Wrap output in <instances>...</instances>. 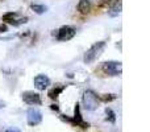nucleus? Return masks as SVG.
I'll list each match as a JSON object with an SVG mask.
<instances>
[{
    "label": "nucleus",
    "instance_id": "a211bd4d",
    "mask_svg": "<svg viewBox=\"0 0 150 132\" xmlns=\"http://www.w3.org/2000/svg\"><path fill=\"white\" fill-rule=\"evenodd\" d=\"M8 31L7 24H0V33H5Z\"/></svg>",
    "mask_w": 150,
    "mask_h": 132
},
{
    "label": "nucleus",
    "instance_id": "f03ea898",
    "mask_svg": "<svg viewBox=\"0 0 150 132\" xmlns=\"http://www.w3.org/2000/svg\"><path fill=\"white\" fill-rule=\"evenodd\" d=\"M83 104H84V108L87 111H95L100 104L98 94L93 93L92 90H86L83 93Z\"/></svg>",
    "mask_w": 150,
    "mask_h": 132
},
{
    "label": "nucleus",
    "instance_id": "423d86ee",
    "mask_svg": "<svg viewBox=\"0 0 150 132\" xmlns=\"http://www.w3.org/2000/svg\"><path fill=\"white\" fill-rule=\"evenodd\" d=\"M55 32H57V40L59 41H69L76 34V29L71 25H63Z\"/></svg>",
    "mask_w": 150,
    "mask_h": 132
},
{
    "label": "nucleus",
    "instance_id": "f257e3e1",
    "mask_svg": "<svg viewBox=\"0 0 150 132\" xmlns=\"http://www.w3.org/2000/svg\"><path fill=\"white\" fill-rule=\"evenodd\" d=\"M105 41H98L90 48L87 49V52L84 53V57H83V62L90 65V64L95 62L101 54H103L104 49H105Z\"/></svg>",
    "mask_w": 150,
    "mask_h": 132
},
{
    "label": "nucleus",
    "instance_id": "7ed1b4c3",
    "mask_svg": "<svg viewBox=\"0 0 150 132\" xmlns=\"http://www.w3.org/2000/svg\"><path fill=\"white\" fill-rule=\"evenodd\" d=\"M101 71L109 77H117L122 73V64L120 61H107L101 65Z\"/></svg>",
    "mask_w": 150,
    "mask_h": 132
},
{
    "label": "nucleus",
    "instance_id": "6ab92c4d",
    "mask_svg": "<svg viewBox=\"0 0 150 132\" xmlns=\"http://www.w3.org/2000/svg\"><path fill=\"white\" fill-rule=\"evenodd\" d=\"M50 108H52L53 111L59 112V107H58V104H52V106H50Z\"/></svg>",
    "mask_w": 150,
    "mask_h": 132
},
{
    "label": "nucleus",
    "instance_id": "9d476101",
    "mask_svg": "<svg viewBox=\"0 0 150 132\" xmlns=\"http://www.w3.org/2000/svg\"><path fill=\"white\" fill-rule=\"evenodd\" d=\"M78 12L82 13V15H88L91 12L90 0H79V3H78Z\"/></svg>",
    "mask_w": 150,
    "mask_h": 132
},
{
    "label": "nucleus",
    "instance_id": "9b49d317",
    "mask_svg": "<svg viewBox=\"0 0 150 132\" xmlns=\"http://www.w3.org/2000/svg\"><path fill=\"white\" fill-rule=\"evenodd\" d=\"M121 13V1H116L112 7H109V11H108V15L111 17H115V16H119Z\"/></svg>",
    "mask_w": 150,
    "mask_h": 132
},
{
    "label": "nucleus",
    "instance_id": "f8f14e48",
    "mask_svg": "<svg viewBox=\"0 0 150 132\" xmlns=\"http://www.w3.org/2000/svg\"><path fill=\"white\" fill-rule=\"evenodd\" d=\"M17 16H18L17 12H13V11H11V12H7V13H4V15H3L1 20L5 21V23H8V24H11V23H13V21L17 19Z\"/></svg>",
    "mask_w": 150,
    "mask_h": 132
},
{
    "label": "nucleus",
    "instance_id": "6e6552de",
    "mask_svg": "<svg viewBox=\"0 0 150 132\" xmlns=\"http://www.w3.org/2000/svg\"><path fill=\"white\" fill-rule=\"evenodd\" d=\"M33 83H34V87L40 91H44L45 88L49 87L50 85V78L45 74H38L33 78Z\"/></svg>",
    "mask_w": 150,
    "mask_h": 132
},
{
    "label": "nucleus",
    "instance_id": "dca6fc26",
    "mask_svg": "<svg viewBox=\"0 0 150 132\" xmlns=\"http://www.w3.org/2000/svg\"><path fill=\"white\" fill-rule=\"evenodd\" d=\"M116 1H119V0H101L99 3V7H112Z\"/></svg>",
    "mask_w": 150,
    "mask_h": 132
},
{
    "label": "nucleus",
    "instance_id": "aec40b11",
    "mask_svg": "<svg viewBox=\"0 0 150 132\" xmlns=\"http://www.w3.org/2000/svg\"><path fill=\"white\" fill-rule=\"evenodd\" d=\"M5 132H21V131L18 130V128H16V127H12V128H8Z\"/></svg>",
    "mask_w": 150,
    "mask_h": 132
},
{
    "label": "nucleus",
    "instance_id": "412c9836",
    "mask_svg": "<svg viewBox=\"0 0 150 132\" xmlns=\"http://www.w3.org/2000/svg\"><path fill=\"white\" fill-rule=\"evenodd\" d=\"M4 107H5V102L4 101H0V110L4 108Z\"/></svg>",
    "mask_w": 150,
    "mask_h": 132
},
{
    "label": "nucleus",
    "instance_id": "20e7f679",
    "mask_svg": "<svg viewBox=\"0 0 150 132\" xmlns=\"http://www.w3.org/2000/svg\"><path fill=\"white\" fill-rule=\"evenodd\" d=\"M21 98H23L24 103L29 104V106H41L42 104V101H41V95L36 91H24L21 94Z\"/></svg>",
    "mask_w": 150,
    "mask_h": 132
},
{
    "label": "nucleus",
    "instance_id": "2eb2a0df",
    "mask_svg": "<svg viewBox=\"0 0 150 132\" xmlns=\"http://www.w3.org/2000/svg\"><path fill=\"white\" fill-rule=\"evenodd\" d=\"M99 96V101L100 102H112V101H115V99L117 98L115 94H104V95H98Z\"/></svg>",
    "mask_w": 150,
    "mask_h": 132
},
{
    "label": "nucleus",
    "instance_id": "39448f33",
    "mask_svg": "<svg viewBox=\"0 0 150 132\" xmlns=\"http://www.w3.org/2000/svg\"><path fill=\"white\" fill-rule=\"evenodd\" d=\"M26 122L30 127H36L40 123L42 122V112L40 111L38 108H34V107H30V108L26 111Z\"/></svg>",
    "mask_w": 150,
    "mask_h": 132
},
{
    "label": "nucleus",
    "instance_id": "f3484780",
    "mask_svg": "<svg viewBox=\"0 0 150 132\" xmlns=\"http://www.w3.org/2000/svg\"><path fill=\"white\" fill-rule=\"evenodd\" d=\"M28 20H29L28 17H21V19H18V20L16 19V20L13 21V23H11V24H12V25H15V26H18V25H21V24H26V23H28Z\"/></svg>",
    "mask_w": 150,
    "mask_h": 132
},
{
    "label": "nucleus",
    "instance_id": "1a4fd4ad",
    "mask_svg": "<svg viewBox=\"0 0 150 132\" xmlns=\"http://www.w3.org/2000/svg\"><path fill=\"white\" fill-rule=\"evenodd\" d=\"M65 88H66L65 85H59V83H58V85L53 86V87L47 91V96H49L50 99H57L58 96L61 95V93L65 90Z\"/></svg>",
    "mask_w": 150,
    "mask_h": 132
},
{
    "label": "nucleus",
    "instance_id": "0eeeda50",
    "mask_svg": "<svg viewBox=\"0 0 150 132\" xmlns=\"http://www.w3.org/2000/svg\"><path fill=\"white\" fill-rule=\"evenodd\" d=\"M71 124L75 126V127H80L82 130H88V128H90V123L83 120L82 114H80V106L78 103L75 104L74 116L71 118Z\"/></svg>",
    "mask_w": 150,
    "mask_h": 132
},
{
    "label": "nucleus",
    "instance_id": "ddd939ff",
    "mask_svg": "<svg viewBox=\"0 0 150 132\" xmlns=\"http://www.w3.org/2000/svg\"><path fill=\"white\" fill-rule=\"evenodd\" d=\"M30 9L33 11L34 13H37V15H44L45 12L47 11V7L44 4H30Z\"/></svg>",
    "mask_w": 150,
    "mask_h": 132
},
{
    "label": "nucleus",
    "instance_id": "4468645a",
    "mask_svg": "<svg viewBox=\"0 0 150 132\" xmlns=\"http://www.w3.org/2000/svg\"><path fill=\"white\" fill-rule=\"evenodd\" d=\"M105 115H107V122L109 123H116V114H115V111L112 108H109V107H107L105 108Z\"/></svg>",
    "mask_w": 150,
    "mask_h": 132
}]
</instances>
